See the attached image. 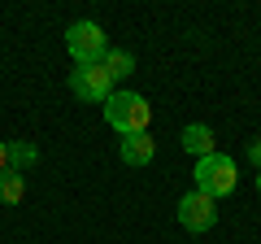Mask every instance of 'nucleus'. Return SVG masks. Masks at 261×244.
<instances>
[{"instance_id": "obj_11", "label": "nucleus", "mask_w": 261, "mask_h": 244, "mask_svg": "<svg viewBox=\"0 0 261 244\" xmlns=\"http://www.w3.org/2000/svg\"><path fill=\"white\" fill-rule=\"evenodd\" d=\"M248 161H252V166H257V170H261V135H257V140H252V144H248Z\"/></svg>"}, {"instance_id": "obj_13", "label": "nucleus", "mask_w": 261, "mask_h": 244, "mask_svg": "<svg viewBox=\"0 0 261 244\" xmlns=\"http://www.w3.org/2000/svg\"><path fill=\"white\" fill-rule=\"evenodd\" d=\"M257 197H261V170H257Z\"/></svg>"}, {"instance_id": "obj_10", "label": "nucleus", "mask_w": 261, "mask_h": 244, "mask_svg": "<svg viewBox=\"0 0 261 244\" xmlns=\"http://www.w3.org/2000/svg\"><path fill=\"white\" fill-rule=\"evenodd\" d=\"M39 161V149L35 144H27V140H18V144H9V170H18V175H27L31 166Z\"/></svg>"}, {"instance_id": "obj_3", "label": "nucleus", "mask_w": 261, "mask_h": 244, "mask_svg": "<svg viewBox=\"0 0 261 244\" xmlns=\"http://www.w3.org/2000/svg\"><path fill=\"white\" fill-rule=\"evenodd\" d=\"M65 53L74 57V66H96L105 53H109V39L96 22H74L65 31Z\"/></svg>"}, {"instance_id": "obj_1", "label": "nucleus", "mask_w": 261, "mask_h": 244, "mask_svg": "<svg viewBox=\"0 0 261 244\" xmlns=\"http://www.w3.org/2000/svg\"><path fill=\"white\" fill-rule=\"evenodd\" d=\"M105 122H109L118 135L148 131V122H152V105L144 101L140 92H113L109 101H105Z\"/></svg>"}, {"instance_id": "obj_2", "label": "nucleus", "mask_w": 261, "mask_h": 244, "mask_svg": "<svg viewBox=\"0 0 261 244\" xmlns=\"http://www.w3.org/2000/svg\"><path fill=\"white\" fill-rule=\"evenodd\" d=\"M235 183H240V175H235V161L226 153H209V157L196 161V192L222 201V197L235 192Z\"/></svg>"}, {"instance_id": "obj_7", "label": "nucleus", "mask_w": 261, "mask_h": 244, "mask_svg": "<svg viewBox=\"0 0 261 244\" xmlns=\"http://www.w3.org/2000/svg\"><path fill=\"white\" fill-rule=\"evenodd\" d=\"M183 149L192 153L196 161L209 157V153H218V149H214V131H209L205 122H192V127H183Z\"/></svg>"}, {"instance_id": "obj_5", "label": "nucleus", "mask_w": 261, "mask_h": 244, "mask_svg": "<svg viewBox=\"0 0 261 244\" xmlns=\"http://www.w3.org/2000/svg\"><path fill=\"white\" fill-rule=\"evenodd\" d=\"M174 214H178V223H183L192 235H200V231H209V227L218 223V201L205 197V192H187V197L178 201Z\"/></svg>"}, {"instance_id": "obj_6", "label": "nucleus", "mask_w": 261, "mask_h": 244, "mask_svg": "<svg viewBox=\"0 0 261 244\" xmlns=\"http://www.w3.org/2000/svg\"><path fill=\"white\" fill-rule=\"evenodd\" d=\"M122 161L126 166H152V157H157V140H152L148 131H135V135H122Z\"/></svg>"}, {"instance_id": "obj_12", "label": "nucleus", "mask_w": 261, "mask_h": 244, "mask_svg": "<svg viewBox=\"0 0 261 244\" xmlns=\"http://www.w3.org/2000/svg\"><path fill=\"white\" fill-rule=\"evenodd\" d=\"M0 170H9V140H0Z\"/></svg>"}, {"instance_id": "obj_4", "label": "nucleus", "mask_w": 261, "mask_h": 244, "mask_svg": "<svg viewBox=\"0 0 261 244\" xmlns=\"http://www.w3.org/2000/svg\"><path fill=\"white\" fill-rule=\"evenodd\" d=\"M70 92H74L79 101H87V105H105L113 96V79L105 75L100 61H96V66H74L70 70Z\"/></svg>"}, {"instance_id": "obj_8", "label": "nucleus", "mask_w": 261, "mask_h": 244, "mask_svg": "<svg viewBox=\"0 0 261 244\" xmlns=\"http://www.w3.org/2000/svg\"><path fill=\"white\" fill-rule=\"evenodd\" d=\"M100 66H105V75H109L113 83H118V79H126L130 70H135V57H130L126 48H109V53L100 57Z\"/></svg>"}, {"instance_id": "obj_9", "label": "nucleus", "mask_w": 261, "mask_h": 244, "mask_svg": "<svg viewBox=\"0 0 261 244\" xmlns=\"http://www.w3.org/2000/svg\"><path fill=\"white\" fill-rule=\"evenodd\" d=\"M27 197V175L18 170H0V205H18Z\"/></svg>"}]
</instances>
